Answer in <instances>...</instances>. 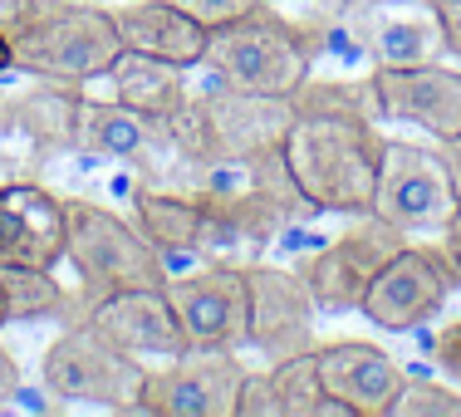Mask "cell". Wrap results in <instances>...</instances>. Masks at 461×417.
Wrapping results in <instances>:
<instances>
[{
    "instance_id": "6da1fadb",
    "label": "cell",
    "mask_w": 461,
    "mask_h": 417,
    "mask_svg": "<svg viewBox=\"0 0 461 417\" xmlns=\"http://www.w3.org/2000/svg\"><path fill=\"white\" fill-rule=\"evenodd\" d=\"M0 35L15 69L69 89L104 79L123 50L113 10L94 0H0Z\"/></svg>"
},
{
    "instance_id": "7a4b0ae2",
    "label": "cell",
    "mask_w": 461,
    "mask_h": 417,
    "mask_svg": "<svg viewBox=\"0 0 461 417\" xmlns=\"http://www.w3.org/2000/svg\"><path fill=\"white\" fill-rule=\"evenodd\" d=\"M378 118L364 113H294L285 133V168L294 186L329 216L373 212V186L383 162Z\"/></svg>"
},
{
    "instance_id": "3957f363",
    "label": "cell",
    "mask_w": 461,
    "mask_h": 417,
    "mask_svg": "<svg viewBox=\"0 0 461 417\" xmlns=\"http://www.w3.org/2000/svg\"><path fill=\"white\" fill-rule=\"evenodd\" d=\"M64 222H69V236H64V260L74 266L79 285L69 290L74 300V320H89L104 300L123 290H162L167 285V260L152 246L148 236L138 231L133 222H123L118 212L89 202V196H69L64 202Z\"/></svg>"
},
{
    "instance_id": "277c9868",
    "label": "cell",
    "mask_w": 461,
    "mask_h": 417,
    "mask_svg": "<svg viewBox=\"0 0 461 417\" xmlns=\"http://www.w3.org/2000/svg\"><path fill=\"white\" fill-rule=\"evenodd\" d=\"M294 123L290 98L246 94L216 79V89L186 94V104L167 118L177 162H240L285 148Z\"/></svg>"
},
{
    "instance_id": "5b68a950",
    "label": "cell",
    "mask_w": 461,
    "mask_h": 417,
    "mask_svg": "<svg viewBox=\"0 0 461 417\" xmlns=\"http://www.w3.org/2000/svg\"><path fill=\"white\" fill-rule=\"evenodd\" d=\"M202 64L221 84H230V89L270 94V98H290L314 74V54H310L300 20L280 15L270 0L250 5L230 25H216L206 35Z\"/></svg>"
},
{
    "instance_id": "8992f818",
    "label": "cell",
    "mask_w": 461,
    "mask_h": 417,
    "mask_svg": "<svg viewBox=\"0 0 461 417\" xmlns=\"http://www.w3.org/2000/svg\"><path fill=\"white\" fill-rule=\"evenodd\" d=\"M40 378H45V393H54L59 403H94V408H108V412H138L148 364L123 354L94 320H79V324H64V334L45 349Z\"/></svg>"
},
{
    "instance_id": "52a82bcc",
    "label": "cell",
    "mask_w": 461,
    "mask_h": 417,
    "mask_svg": "<svg viewBox=\"0 0 461 417\" xmlns=\"http://www.w3.org/2000/svg\"><path fill=\"white\" fill-rule=\"evenodd\" d=\"M84 89L35 79L0 89V182H45L74 152V108Z\"/></svg>"
},
{
    "instance_id": "ba28073f",
    "label": "cell",
    "mask_w": 461,
    "mask_h": 417,
    "mask_svg": "<svg viewBox=\"0 0 461 417\" xmlns=\"http://www.w3.org/2000/svg\"><path fill=\"white\" fill-rule=\"evenodd\" d=\"M408 246V231L383 216H354L348 231H339L329 246H320L310 260L300 266L304 285H310L320 314H358L364 310L368 285L378 280V270L388 266L398 250Z\"/></svg>"
},
{
    "instance_id": "9c48e42d",
    "label": "cell",
    "mask_w": 461,
    "mask_h": 417,
    "mask_svg": "<svg viewBox=\"0 0 461 417\" xmlns=\"http://www.w3.org/2000/svg\"><path fill=\"white\" fill-rule=\"evenodd\" d=\"M186 349H250L246 260H206L162 285Z\"/></svg>"
},
{
    "instance_id": "30bf717a",
    "label": "cell",
    "mask_w": 461,
    "mask_h": 417,
    "mask_svg": "<svg viewBox=\"0 0 461 417\" xmlns=\"http://www.w3.org/2000/svg\"><path fill=\"white\" fill-rule=\"evenodd\" d=\"M240 349H186L162 368H148L138 412L152 417H236L240 398Z\"/></svg>"
},
{
    "instance_id": "8fae6325",
    "label": "cell",
    "mask_w": 461,
    "mask_h": 417,
    "mask_svg": "<svg viewBox=\"0 0 461 417\" xmlns=\"http://www.w3.org/2000/svg\"><path fill=\"white\" fill-rule=\"evenodd\" d=\"M74 158L89 162H118L133 168L142 182H158L162 168L177 158L167 118H148L118 98H89L79 94L74 108Z\"/></svg>"
},
{
    "instance_id": "7c38bea8",
    "label": "cell",
    "mask_w": 461,
    "mask_h": 417,
    "mask_svg": "<svg viewBox=\"0 0 461 417\" xmlns=\"http://www.w3.org/2000/svg\"><path fill=\"white\" fill-rule=\"evenodd\" d=\"M456 285H461V276H456L452 256H447V246L432 250V246H412L408 240L378 270V280L368 285L358 314L373 320L378 329H388V334H408V329L442 314V304L452 300Z\"/></svg>"
},
{
    "instance_id": "4fadbf2b",
    "label": "cell",
    "mask_w": 461,
    "mask_h": 417,
    "mask_svg": "<svg viewBox=\"0 0 461 417\" xmlns=\"http://www.w3.org/2000/svg\"><path fill=\"white\" fill-rule=\"evenodd\" d=\"M373 216L402 226V231H427V226L452 222L456 192H452V177H447L442 152L422 148V142H398V138L383 142Z\"/></svg>"
},
{
    "instance_id": "5bb4252c",
    "label": "cell",
    "mask_w": 461,
    "mask_h": 417,
    "mask_svg": "<svg viewBox=\"0 0 461 417\" xmlns=\"http://www.w3.org/2000/svg\"><path fill=\"white\" fill-rule=\"evenodd\" d=\"M246 295H250V349H260L270 364L320 344L314 339L320 304H314V295H310L300 270L246 260Z\"/></svg>"
},
{
    "instance_id": "9a60e30c",
    "label": "cell",
    "mask_w": 461,
    "mask_h": 417,
    "mask_svg": "<svg viewBox=\"0 0 461 417\" xmlns=\"http://www.w3.org/2000/svg\"><path fill=\"white\" fill-rule=\"evenodd\" d=\"M344 15L373 64H432L447 54L442 20L427 0H344Z\"/></svg>"
},
{
    "instance_id": "2e32d148",
    "label": "cell",
    "mask_w": 461,
    "mask_h": 417,
    "mask_svg": "<svg viewBox=\"0 0 461 417\" xmlns=\"http://www.w3.org/2000/svg\"><path fill=\"white\" fill-rule=\"evenodd\" d=\"M383 118L427 128L437 142L461 133V74L447 64H373Z\"/></svg>"
},
{
    "instance_id": "e0dca14e",
    "label": "cell",
    "mask_w": 461,
    "mask_h": 417,
    "mask_svg": "<svg viewBox=\"0 0 461 417\" xmlns=\"http://www.w3.org/2000/svg\"><path fill=\"white\" fill-rule=\"evenodd\" d=\"M314 358H320L324 393L344 403L348 417H393L402 388H408V373L398 358H388L378 344H364V339L314 344Z\"/></svg>"
},
{
    "instance_id": "ac0fdd59",
    "label": "cell",
    "mask_w": 461,
    "mask_h": 417,
    "mask_svg": "<svg viewBox=\"0 0 461 417\" xmlns=\"http://www.w3.org/2000/svg\"><path fill=\"white\" fill-rule=\"evenodd\" d=\"M64 196L45 182H0V266L54 270L64 260Z\"/></svg>"
},
{
    "instance_id": "d6986e66",
    "label": "cell",
    "mask_w": 461,
    "mask_h": 417,
    "mask_svg": "<svg viewBox=\"0 0 461 417\" xmlns=\"http://www.w3.org/2000/svg\"><path fill=\"white\" fill-rule=\"evenodd\" d=\"M89 320L104 329L123 354L142 358V364H148V358H162V364H167V358L186 354V334H182V324H177V314H172V304L162 290H123V295L98 304Z\"/></svg>"
},
{
    "instance_id": "ffe728a7",
    "label": "cell",
    "mask_w": 461,
    "mask_h": 417,
    "mask_svg": "<svg viewBox=\"0 0 461 417\" xmlns=\"http://www.w3.org/2000/svg\"><path fill=\"white\" fill-rule=\"evenodd\" d=\"M113 25H118L123 50L152 54V59H172L182 69L202 64L206 35H212L202 20H192L172 0H123V5H113Z\"/></svg>"
},
{
    "instance_id": "44dd1931",
    "label": "cell",
    "mask_w": 461,
    "mask_h": 417,
    "mask_svg": "<svg viewBox=\"0 0 461 417\" xmlns=\"http://www.w3.org/2000/svg\"><path fill=\"white\" fill-rule=\"evenodd\" d=\"M113 84V98L148 118H172L177 108L186 104V69L172 59H152V54H138V50H118V59L108 64L104 74Z\"/></svg>"
},
{
    "instance_id": "7402d4cb",
    "label": "cell",
    "mask_w": 461,
    "mask_h": 417,
    "mask_svg": "<svg viewBox=\"0 0 461 417\" xmlns=\"http://www.w3.org/2000/svg\"><path fill=\"white\" fill-rule=\"evenodd\" d=\"M0 310H5V324H45L74 320V300L54 270H35V266H0Z\"/></svg>"
},
{
    "instance_id": "603a6c76",
    "label": "cell",
    "mask_w": 461,
    "mask_h": 417,
    "mask_svg": "<svg viewBox=\"0 0 461 417\" xmlns=\"http://www.w3.org/2000/svg\"><path fill=\"white\" fill-rule=\"evenodd\" d=\"M270 378H276V393H280V417H348L344 403H334L324 393L314 349L270 364Z\"/></svg>"
},
{
    "instance_id": "cb8c5ba5",
    "label": "cell",
    "mask_w": 461,
    "mask_h": 417,
    "mask_svg": "<svg viewBox=\"0 0 461 417\" xmlns=\"http://www.w3.org/2000/svg\"><path fill=\"white\" fill-rule=\"evenodd\" d=\"M294 113H364V118H383L378 89L368 79H304L300 89L290 94Z\"/></svg>"
},
{
    "instance_id": "d4e9b609",
    "label": "cell",
    "mask_w": 461,
    "mask_h": 417,
    "mask_svg": "<svg viewBox=\"0 0 461 417\" xmlns=\"http://www.w3.org/2000/svg\"><path fill=\"white\" fill-rule=\"evenodd\" d=\"M393 417H461V393L442 388V383H427V378H408Z\"/></svg>"
},
{
    "instance_id": "484cf974",
    "label": "cell",
    "mask_w": 461,
    "mask_h": 417,
    "mask_svg": "<svg viewBox=\"0 0 461 417\" xmlns=\"http://www.w3.org/2000/svg\"><path fill=\"white\" fill-rule=\"evenodd\" d=\"M236 417H280V393H276L270 368L266 373H246V378H240Z\"/></svg>"
},
{
    "instance_id": "4316f807",
    "label": "cell",
    "mask_w": 461,
    "mask_h": 417,
    "mask_svg": "<svg viewBox=\"0 0 461 417\" xmlns=\"http://www.w3.org/2000/svg\"><path fill=\"white\" fill-rule=\"evenodd\" d=\"M172 5H182L192 20H202L206 30L216 25H230V20H240L250 5H260V0H172Z\"/></svg>"
},
{
    "instance_id": "83f0119b",
    "label": "cell",
    "mask_w": 461,
    "mask_h": 417,
    "mask_svg": "<svg viewBox=\"0 0 461 417\" xmlns=\"http://www.w3.org/2000/svg\"><path fill=\"white\" fill-rule=\"evenodd\" d=\"M432 364L447 373V378H456L461 383V320H447L442 329L432 334Z\"/></svg>"
},
{
    "instance_id": "f1b7e54d",
    "label": "cell",
    "mask_w": 461,
    "mask_h": 417,
    "mask_svg": "<svg viewBox=\"0 0 461 417\" xmlns=\"http://www.w3.org/2000/svg\"><path fill=\"white\" fill-rule=\"evenodd\" d=\"M427 5L437 10V20H442L447 54H456V59H461V0H427Z\"/></svg>"
},
{
    "instance_id": "f546056e",
    "label": "cell",
    "mask_w": 461,
    "mask_h": 417,
    "mask_svg": "<svg viewBox=\"0 0 461 417\" xmlns=\"http://www.w3.org/2000/svg\"><path fill=\"white\" fill-rule=\"evenodd\" d=\"M20 383H25V378H20V364H15V354L5 349V339H0V408L20 393Z\"/></svg>"
},
{
    "instance_id": "4dcf8cb0",
    "label": "cell",
    "mask_w": 461,
    "mask_h": 417,
    "mask_svg": "<svg viewBox=\"0 0 461 417\" xmlns=\"http://www.w3.org/2000/svg\"><path fill=\"white\" fill-rule=\"evenodd\" d=\"M437 152H442V162H447V177H452V192H456V206H461V133L437 142Z\"/></svg>"
},
{
    "instance_id": "1f68e13d",
    "label": "cell",
    "mask_w": 461,
    "mask_h": 417,
    "mask_svg": "<svg viewBox=\"0 0 461 417\" xmlns=\"http://www.w3.org/2000/svg\"><path fill=\"white\" fill-rule=\"evenodd\" d=\"M447 231V256H452V266H456V276H461V206H456V216L442 226Z\"/></svg>"
},
{
    "instance_id": "d6a6232c",
    "label": "cell",
    "mask_w": 461,
    "mask_h": 417,
    "mask_svg": "<svg viewBox=\"0 0 461 417\" xmlns=\"http://www.w3.org/2000/svg\"><path fill=\"white\" fill-rule=\"evenodd\" d=\"M15 69V59H10V45H5V35H0V74H10Z\"/></svg>"
},
{
    "instance_id": "836d02e7",
    "label": "cell",
    "mask_w": 461,
    "mask_h": 417,
    "mask_svg": "<svg viewBox=\"0 0 461 417\" xmlns=\"http://www.w3.org/2000/svg\"><path fill=\"white\" fill-rule=\"evenodd\" d=\"M270 5H276V0H270Z\"/></svg>"
}]
</instances>
